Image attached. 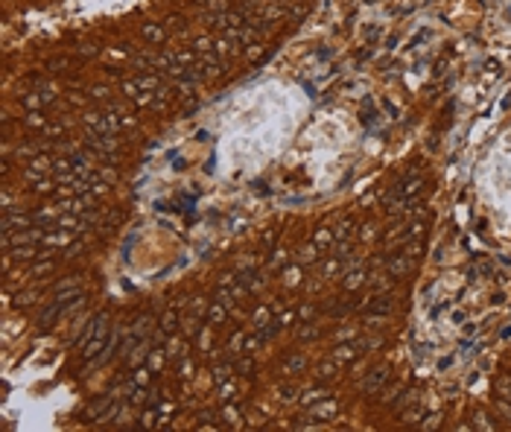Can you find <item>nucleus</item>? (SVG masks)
<instances>
[{
	"mask_svg": "<svg viewBox=\"0 0 511 432\" xmlns=\"http://www.w3.org/2000/svg\"><path fill=\"white\" fill-rule=\"evenodd\" d=\"M386 383H389V368H377V371H371L360 383V391H362V394H377Z\"/></svg>",
	"mask_w": 511,
	"mask_h": 432,
	"instance_id": "nucleus-2",
	"label": "nucleus"
},
{
	"mask_svg": "<svg viewBox=\"0 0 511 432\" xmlns=\"http://www.w3.org/2000/svg\"><path fill=\"white\" fill-rule=\"evenodd\" d=\"M290 321H292V313H283V315H280V321H278V324L283 327V324H290Z\"/></svg>",
	"mask_w": 511,
	"mask_h": 432,
	"instance_id": "nucleus-50",
	"label": "nucleus"
},
{
	"mask_svg": "<svg viewBox=\"0 0 511 432\" xmlns=\"http://www.w3.org/2000/svg\"><path fill=\"white\" fill-rule=\"evenodd\" d=\"M432 426H438V415H430V418L421 423V429H432Z\"/></svg>",
	"mask_w": 511,
	"mask_h": 432,
	"instance_id": "nucleus-45",
	"label": "nucleus"
},
{
	"mask_svg": "<svg viewBox=\"0 0 511 432\" xmlns=\"http://www.w3.org/2000/svg\"><path fill=\"white\" fill-rule=\"evenodd\" d=\"M231 397H234V385H228V380H225V383H222V400L228 403Z\"/></svg>",
	"mask_w": 511,
	"mask_h": 432,
	"instance_id": "nucleus-42",
	"label": "nucleus"
},
{
	"mask_svg": "<svg viewBox=\"0 0 511 432\" xmlns=\"http://www.w3.org/2000/svg\"><path fill=\"white\" fill-rule=\"evenodd\" d=\"M412 400H415V391H403V394H400V400L395 403V409H397V412H403V409H406Z\"/></svg>",
	"mask_w": 511,
	"mask_h": 432,
	"instance_id": "nucleus-33",
	"label": "nucleus"
},
{
	"mask_svg": "<svg viewBox=\"0 0 511 432\" xmlns=\"http://www.w3.org/2000/svg\"><path fill=\"white\" fill-rule=\"evenodd\" d=\"M318 336V330H315L313 324H304V327H298V339H315Z\"/></svg>",
	"mask_w": 511,
	"mask_h": 432,
	"instance_id": "nucleus-34",
	"label": "nucleus"
},
{
	"mask_svg": "<svg viewBox=\"0 0 511 432\" xmlns=\"http://www.w3.org/2000/svg\"><path fill=\"white\" fill-rule=\"evenodd\" d=\"M427 38H430V29H424L421 35H415V38H412V47H421L424 41H427Z\"/></svg>",
	"mask_w": 511,
	"mask_h": 432,
	"instance_id": "nucleus-46",
	"label": "nucleus"
},
{
	"mask_svg": "<svg viewBox=\"0 0 511 432\" xmlns=\"http://www.w3.org/2000/svg\"><path fill=\"white\" fill-rule=\"evenodd\" d=\"M146 383H149V371H146V368H140V371L135 374V385H140V388H143Z\"/></svg>",
	"mask_w": 511,
	"mask_h": 432,
	"instance_id": "nucleus-37",
	"label": "nucleus"
},
{
	"mask_svg": "<svg viewBox=\"0 0 511 432\" xmlns=\"http://www.w3.org/2000/svg\"><path fill=\"white\" fill-rule=\"evenodd\" d=\"M494 391L500 394V400H508V403H511V377H508V374L497 377V383H494Z\"/></svg>",
	"mask_w": 511,
	"mask_h": 432,
	"instance_id": "nucleus-13",
	"label": "nucleus"
},
{
	"mask_svg": "<svg viewBox=\"0 0 511 432\" xmlns=\"http://www.w3.org/2000/svg\"><path fill=\"white\" fill-rule=\"evenodd\" d=\"M58 263V257H50V260H44V263H35L33 266V275H44V272H50V269Z\"/></svg>",
	"mask_w": 511,
	"mask_h": 432,
	"instance_id": "nucleus-27",
	"label": "nucleus"
},
{
	"mask_svg": "<svg viewBox=\"0 0 511 432\" xmlns=\"http://www.w3.org/2000/svg\"><path fill=\"white\" fill-rule=\"evenodd\" d=\"M152 423H155V412H152V409H149V412L143 415V426H152Z\"/></svg>",
	"mask_w": 511,
	"mask_h": 432,
	"instance_id": "nucleus-48",
	"label": "nucleus"
},
{
	"mask_svg": "<svg viewBox=\"0 0 511 432\" xmlns=\"http://www.w3.org/2000/svg\"><path fill=\"white\" fill-rule=\"evenodd\" d=\"M310 415H318V418H333L336 415V403H322V406H315V409H310Z\"/></svg>",
	"mask_w": 511,
	"mask_h": 432,
	"instance_id": "nucleus-22",
	"label": "nucleus"
},
{
	"mask_svg": "<svg viewBox=\"0 0 511 432\" xmlns=\"http://www.w3.org/2000/svg\"><path fill=\"white\" fill-rule=\"evenodd\" d=\"M225 310H228V307H225V304H222V301H216V304H210V324H222V321H225Z\"/></svg>",
	"mask_w": 511,
	"mask_h": 432,
	"instance_id": "nucleus-18",
	"label": "nucleus"
},
{
	"mask_svg": "<svg viewBox=\"0 0 511 432\" xmlns=\"http://www.w3.org/2000/svg\"><path fill=\"white\" fill-rule=\"evenodd\" d=\"M418 418H421V409L418 406H412L409 412H403V423H415Z\"/></svg>",
	"mask_w": 511,
	"mask_h": 432,
	"instance_id": "nucleus-36",
	"label": "nucleus"
},
{
	"mask_svg": "<svg viewBox=\"0 0 511 432\" xmlns=\"http://www.w3.org/2000/svg\"><path fill=\"white\" fill-rule=\"evenodd\" d=\"M325 397H327V391H310V394H304V397H301V403H304V406H313V403L325 400Z\"/></svg>",
	"mask_w": 511,
	"mask_h": 432,
	"instance_id": "nucleus-30",
	"label": "nucleus"
},
{
	"mask_svg": "<svg viewBox=\"0 0 511 432\" xmlns=\"http://www.w3.org/2000/svg\"><path fill=\"white\" fill-rule=\"evenodd\" d=\"M61 313H65V304L61 301L47 304V310L41 313V318H38V330H53V324L58 321V315Z\"/></svg>",
	"mask_w": 511,
	"mask_h": 432,
	"instance_id": "nucleus-3",
	"label": "nucleus"
},
{
	"mask_svg": "<svg viewBox=\"0 0 511 432\" xmlns=\"http://www.w3.org/2000/svg\"><path fill=\"white\" fill-rule=\"evenodd\" d=\"M111 397H114V394H103V397H97L91 406L85 409V418H88V420H100V415H103V412H105L108 406H111Z\"/></svg>",
	"mask_w": 511,
	"mask_h": 432,
	"instance_id": "nucleus-8",
	"label": "nucleus"
},
{
	"mask_svg": "<svg viewBox=\"0 0 511 432\" xmlns=\"http://www.w3.org/2000/svg\"><path fill=\"white\" fill-rule=\"evenodd\" d=\"M301 368H304V356H301V353H295V356H290V359L283 362V374L301 371Z\"/></svg>",
	"mask_w": 511,
	"mask_h": 432,
	"instance_id": "nucleus-20",
	"label": "nucleus"
},
{
	"mask_svg": "<svg viewBox=\"0 0 511 432\" xmlns=\"http://www.w3.org/2000/svg\"><path fill=\"white\" fill-rule=\"evenodd\" d=\"M251 368H254V362H251V359H240V362H237V371H240V374H248Z\"/></svg>",
	"mask_w": 511,
	"mask_h": 432,
	"instance_id": "nucleus-41",
	"label": "nucleus"
},
{
	"mask_svg": "<svg viewBox=\"0 0 511 432\" xmlns=\"http://www.w3.org/2000/svg\"><path fill=\"white\" fill-rule=\"evenodd\" d=\"M222 418L228 420V423H237V420H240V412H237L234 406H225V412H222Z\"/></svg>",
	"mask_w": 511,
	"mask_h": 432,
	"instance_id": "nucleus-35",
	"label": "nucleus"
},
{
	"mask_svg": "<svg viewBox=\"0 0 511 432\" xmlns=\"http://www.w3.org/2000/svg\"><path fill=\"white\" fill-rule=\"evenodd\" d=\"M502 108H511V93L505 96V99H502Z\"/></svg>",
	"mask_w": 511,
	"mask_h": 432,
	"instance_id": "nucleus-53",
	"label": "nucleus"
},
{
	"mask_svg": "<svg viewBox=\"0 0 511 432\" xmlns=\"http://www.w3.org/2000/svg\"><path fill=\"white\" fill-rule=\"evenodd\" d=\"M243 330H240V333H234V342H228V350H240V348H243Z\"/></svg>",
	"mask_w": 511,
	"mask_h": 432,
	"instance_id": "nucleus-39",
	"label": "nucleus"
},
{
	"mask_svg": "<svg viewBox=\"0 0 511 432\" xmlns=\"http://www.w3.org/2000/svg\"><path fill=\"white\" fill-rule=\"evenodd\" d=\"M175 327H178V313H175V310H167L164 318H161V333L164 336H173Z\"/></svg>",
	"mask_w": 511,
	"mask_h": 432,
	"instance_id": "nucleus-12",
	"label": "nucleus"
},
{
	"mask_svg": "<svg viewBox=\"0 0 511 432\" xmlns=\"http://www.w3.org/2000/svg\"><path fill=\"white\" fill-rule=\"evenodd\" d=\"M283 257H286V254H283V251H275V254H272V263H269V266H272V269H280V266H283V263H286Z\"/></svg>",
	"mask_w": 511,
	"mask_h": 432,
	"instance_id": "nucleus-40",
	"label": "nucleus"
},
{
	"mask_svg": "<svg viewBox=\"0 0 511 432\" xmlns=\"http://www.w3.org/2000/svg\"><path fill=\"white\" fill-rule=\"evenodd\" d=\"M117 415H120V406H117V403H111V406L105 409L103 415H100V423H108V420H114Z\"/></svg>",
	"mask_w": 511,
	"mask_h": 432,
	"instance_id": "nucleus-32",
	"label": "nucleus"
},
{
	"mask_svg": "<svg viewBox=\"0 0 511 432\" xmlns=\"http://www.w3.org/2000/svg\"><path fill=\"white\" fill-rule=\"evenodd\" d=\"M392 307H395V301H392L389 295H380L377 301H371V313L383 318V315H389V313H392Z\"/></svg>",
	"mask_w": 511,
	"mask_h": 432,
	"instance_id": "nucleus-11",
	"label": "nucleus"
},
{
	"mask_svg": "<svg viewBox=\"0 0 511 432\" xmlns=\"http://www.w3.org/2000/svg\"><path fill=\"white\" fill-rule=\"evenodd\" d=\"M450 365H453V356H447V359L438 362V368H450Z\"/></svg>",
	"mask_w": 511,
	"mask_h": 432,
	"instance_id": "nucleus-52",
	"label": "nucleus"
},
{
	"mask_svg": "<svg viewBox=\"0 0 511 432\" xmlns=\"http://www.w3.org/2000/svg\"><path fill=\"white\" fill-rule=\"evenodd\" d=\"M292 394H295V388H290V385H283V388H280V400H286V403H290V400H295Z\"/></svg>",
	"mask_w": 511,
	"mask_h": 432,
	"instance_id": "nucleus-44",
	"label": "nucleus"
},
{
	"mask_svg": "<svg viewBox=\"0 0 511 432\" xmlns=\"http://www.w3.org/2000/svg\"><path fill=\"white\" fill-rule=\"evenodd\" d=\"M354 228H357V225H354V222H350V219H345V222H342V225H339V231H336V240H339V243H345V240H348L350 234H354Z\"/></svg>",
	"mask_w": 511,
	"mask_h": 432,
	"instance_id": "nucleus-23",
	"label": "nucleus"
},
{
	"mask_svg": "<svg viewBox=\"0 0 511 432\" xmlns=\"http://www.w3.org/2000/svg\"><path fill=\"white\" fill-rule=\"evenodd\" d=\"M26 123H29V126H33V128H47L44 117L38 114V111H29V114H26Z\"/></svg>",
	"mask_w": 511,
	"mask_h": 432,
	"instance_id": "nucleus-31",
	"label": "nucleus"
},
{
	"mask_svg": "<svg viewBox=\"0 0 511 432\" xmlns=\"http://www.w3.org/2000/svg\"><path fill=\"white\" fill-rule=\"evenodd\" d=\"M88 146H93L100 155H108V152L117 149V140H111V135H93V138L88 140Z\"/></svg>",
	"mask_w": 511,
	"mask_h": 432,
	"instance_id": "nucleus-9",
	"label": "nucleus"
},
{
	"mask_svg": "<svg viewBox=\"0 0 511 432\" xmlns=\"http://www.w3.org/2000/svg\"><path fill=\"white\" fill-rule=\"evenodd\" d=\"M79 283H82V275H73V278H61V283H58L56 289L58 292H61V289H76Z\"/></svg>",
	"mask_w": 511,
	"mask_h": 432,
	"instance_id": "nucleus-28",
	"label": "nucleus"
},
{
	"mask_svg": "<svg viewBox=\"0 0 511 432\" xmlns=\"http://www.w3.org/2000/svg\"><path fill=\"white\" fill-rule=\"evenodd\" d=\"M389 283H392V275H389V272H386V275H377V278H374V292H386Z\"/></svg>",
	"mask_w": 511,
	"mask_h": 432,
	"instance_id": "nucleus-29",
	"label": "nucleus"
},
{
	"mask_svg": "<svg viewBox=\"0 0 511 432\" xmlns=\"http://www.w3.org/2000/svg\"><path fill=\"white\" fill-rule=\"evenodd\" d=\"M234 371H237L234 365H216V368H213V383H216V385H222V383H225V380H228V377H231Z\"/></svg>",
	"mask_w": 511,
	"mask_h": 432,
	"instance_id": "nucleus-19",
	"label": "nucleus"
},
{
	"mask_svg": "<svg viewBox=\"0 0 511 432\" xmlns=\"http://www.w3.org/2000/svg\"><path fill=\"white\" fill-rule=\"evenodd\" d=\"M35 298H38V289H29V292H18V298H15V301H18V307H29Z\"/></svg>",
	"mask_w": 511,
	"mask_h": 432,
	"instance_id": "nucleus-25",
	"label": "nucleus"
},
{
	"mask_svg": "<svg viewBox=\"0 0 511 432\" xmlns=\"http://www.w3.org/2000/svg\"><path fill=\"white\" fill-rule=\"evenodd\" d=\"M143 38L152 41V44H158V41H164V29L158 23H146V26H143Z\"/></svg>",
	"mask_w": 511,
	"mask_h": 432,
	"instance_id": "nucleus-15",
	"label": "nucleus"
},
{
	"mask_svg": "<svg viewBox=\"0 0 511 432\" xmlns=\"http://www.w3.org/2000/svg\"><path fill=\"white\" fill-rule=\"evenodd\" d=\"M161 85V76H155V73H146V76H138L135 82H129L126 91L132 96H138V91H152V88H158Z\"/></svg>",
	"mask_w": 511,
	"mask_h": 432,
	"instance_id": "nucleus-4",
	"label": "nucleus"
},
{
	"mask_svg": "<svg viewBox=\"0 0 511 432\" xmlns=\"http://www.w3.org/2000/svg\"><path fill=\"white\" fill-rule=\"evenodd\" d=\"M360 342H354V345H339L336 350H333V362L336 365H345V362H350V359H357L360 356Z\"/></svg>",
	"mask_w": 511,
	"mask_h": 432,
	"instance_id": "nucleus-6",
	"label": "nucleus"
},
{
	"mask_svg": "<svg viewBox=\"0 0 511 432\" xmlns=\"http://www.w3.org/2000/svg\"><path fill=\"white\" fill-rule=\"evenodd\" d=\"M362 283H365V272H362V269H354V272H350V275H345V280H342V286H345L348 292L360 289Z\"/></svg>",
	"mask_w": 511,
	"mask_h": 432,
	"instance_id": "nucleus-10",
	"label": "nucleus"
},
{
	"mask_svg": "<svg viewBox=\"0 0 511 432\" xmlns=\"http://www.w3.org/2000/svg\"><path fill=\"white\" fill-rule=\"evenodd\" d=\"M377 117H380V114H377L374 103H371V99H365V103H362V126H374V123H377Z\"/></svg>",
	"mask_w": 511,
	"mask_h": 432,
	"instance_id": "nucleus-14",
	"label": "nucleus"
},
{
	"mask_svg": "<svg viewBox=\"0 0 511 432\" xmlns=\"http://www.w3.org/2000/svg\"><path fill=\"white\" fill-rule=\"evenodd\" d=\"M412 266H415V260L406 257V254H400V257H395V260L389 263V275H392V278H403V275L412 272Z\"/></svg>",
	"mask_w": 511,
	"mask_h": 432,
	"instance_id": "nucleus-7",
	"label": "nucleus"
},
{
	"mask_svg": "<svg viewBox=\"0 0 511 432\" xmlns=\"http://www.w3.org/2000/svg\"><path fill=\"white\" fill-rule=\"evenodd\" d=\"M85 123H88V128H91L93 135H114L123 120L117 114H88Z\"/></svg>",
	"mask_w": 511,
	"mask_h": 432,
	"instance_id": "nucleus-1",
	"label": "nucleus"
},
{
	"mask_svg": "<svg viewBox=\"0 0 511 432\" xmlns=\"http://www.w3.org/2000/svg\"><path fill=\"white\" fill-rule=\"evenodd\" d=\"M196 47L202 50V53H210V41H208V38H199V41H196Z\"/></svg>",
	"mask_w": 511,
	"mask_h": 432,
	"instance_id": "nucleus-47",
	"label": "nucleus"
},
{
	"mask_svg": "<svg viewBox=\"0 0 511 432\" xmlns=\"http://www.w3.org/2000/svg\"><path fill=\"white\" fill-rule=\"evenodd\" d=\"M336 240V234L333 231H327V228H322V231H315V237H313V243H315V248H327V245Z\"/></svg>",
	"mask_w": 511,
	"mask_h": 432,
	"instance_id": "nucleus-17",
	"label": "nucleus"
},
{
	"mask_svg": "<svg viewBox=\"0 0 511 432\" xmlns=\"http://www.w3.org/2000/svg\"><path fill=\"white\" fill-rule=\"evenodd\" d=\"M190 368H193V365H190V362H181V377H187V374H190Z\"/></svg>",
	"mask_w": 511,
	"mask_h": 432,
	"instance_id": "nucleus-51",
	"label": "nucleus"
},
{
	"mask_svg": "<svg viewBox=\"0 0 511 432\" xmlns=\"http://www.w3.org/2000/svg\"><path fill=\"white\" fill-rule=\"evenodd\" d=\"M298 315H301V318H313V315H315V307H313V304H307V307H301V310H298Z\"/></svg>",
	"mask_w": 511,
	"mask_h": 432,
	"instance_id": "nucleus-43",
	"label": "nucleus"
},
{
	"mask_svg": "<svg viewBox=\"0 0 511 432\" xmlns=\"http://www.w3.org/2000/svg\"><path fill=\"white\" fill-rule=\"evenodd\" d=\"M208 345H210V330L205 327V330L199 333V348H202V350H208Z\"/></svg>",
	"mask_w": 511,
	"mask_h": 432,
	"instance_id": "nucleus-38",
	"label": "nucleus"
},
{
	"mask_svg": "<svg viewBox=\"0 0 511 432\" xmlns=\"http://www.w3.org/2000/svg\"><path fill=\"white\" fill-rule=\"evenodd\" d=\"M473 420H476V423H473L476 429H494V423H491V415H485L482 409H479L476 415H473Z\"/></svg>",
	"mask_w": 511,
	"mask_h": 432,
	"instance_id": "nucleus-24",
	"label": "nucleus"
},
{
	"mask_svg": "<svg viewBox=\"0 0 511 432\" xmlns=\"http://www.w3.org/2000/svg\"><path fill=\"white\" fill-rule=\"evenodd\" d=\"M149 324H152V315H149V313H143V315L138 318V321L132 324V333H135V336H146V333H149Z\"/></svg>",
	"mask_w": 511,
	"mask_h": 432,
	"instance_id": "nucleus-16",
	"label": "nucleus"
},
{
	"mask_svg": "<svg viewBox=\"0 0 511 432\" xmlns=\"http://www.w3.org/2000/svg\"><path fill=\"white\" fill-rule=\"evenodd\" d=\"M315 251H318V248H315V243H310V245H307V248L301 251V254H298V263H304V266H307V263H313V260H315Z\"/></svg>",
	"mask_w": 511,
	"mask_h": 432,
	"instance_id": "nucleus-26",
	"label": "nucleus"
},
{
	"mask_svg": "<svg viewBox=\"0 0 511 432\" xmlns=\"http://www.w3.org/2000/svg\"><path fill=\"white\" fill-rule=\"evenodd\" d=\"M330 377H336V362H322L318 365V380H330Z\"/></svg>",
	"mask_w": 511,
	"mask_h": 432,
	"instance_id": "nucleus-21",
	"label": "nucleus"
},
{
	"mask_svg": "<svg viewBox=\"0 0 511 432\" xmlns=\"http://www.w3.org/2000/svg\"><path fill=\"white\" fill-rule=\"evenodd\" d=\"M336 269H339V263H336V260H330V263H327V269H325V275H327V278H330V275H333Z\"/></svg>",
	"mask_w": 511,
	"mask_h": 432,
	"instance_id": "nucleus-49",
	"label": "nucleus"
},
{
	"mask_svg": "<svg viewBox=\"0 0 511 432\" xmlns=\"http://www.w3.org/2000/svg\"><path fill=\"white\" fill-rule=\"evenodd\" d=\"M6 254H9L12 260H18V263H29V260H35V257L41 254V248H38V243H33V245H15V248H6Z\"/></svg>",
	"mask_w": 511,
	"mask_h": 432,
	"instance_id": "nucleus-5",
	"label": "nucleus"
}]
</instances>
